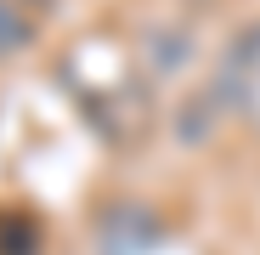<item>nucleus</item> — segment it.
I'll return each mask as SVG.
<instances>
[{"label":"nucleus","mask_w":260,"mask_h":255,"mask_svg":"<svg viewBox=\"0 0 260 255\" xmlns=\"http://www.w3.org/2000/svg\"><path fill=\"white\" fill-rule=\"evenodd\" d=\"M243 114L260 125V74H254V85H249V102H243Z\"/></svg>","instance_id":"obj_3"},{"label":"nucleus","mask_w":260,"mask_h":255,"mask_svg":"<svg viewBox=\"0 0 260 255\" xmlns=\"http://www.w3.org/2000/svg\"><path fill=\"white\" fill-rule=\"evenodd\" d=\"M23 40H28V17L12 6V0H0V57L23 51Z\"/></svg>","instance_id":"obj_2"},{"label":"nucleus","mask_w":260,"mask_h":255,"mask_svg":"<svg viewBox=\"0 0 260 255\" xmlns=\"http://www.w3.org/2000/svg\"><path fill=\"white\" fill-rule=\"evenodd\" d=\"M254 74H260V23H249L232 46L221 51V63H215V79H209V102L215 108H243L249 102V85H254Z\"/></svg>","instance_id":"obj_1"}]
</instances>
